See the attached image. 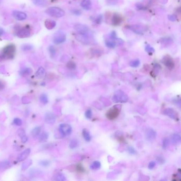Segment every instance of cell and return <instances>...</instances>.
<instances>
[{
  "label": "cell",
  "instance_id": "1",
  "mask_svg": "<svg viewBox=\"0 0 181 181\" xmlns=\"http://www.w3.org/2000/svg\"><path fill=\"white\" fill-rule=\"evenodd\" d=\"M16 52V46L13 44H10L7 46H5L3 49L2 52L1 53V57L2 60L3 59H12L15 54Z\"/></svg>",
  "mask_w": 181,
  "mask_h": 181
},
{
  "label": "cell",
  "instance_id": "2",
  "mask_svg": "<svg viewBox=\"0 0 181 181\" xmlns=\"http://www.w3.org/2000/svg\"><path fill=\"white\" fill-rule=\"evenodd\" d=\"M76 39L84 45H94L96 42L93 37L92 35L90 34H77L76 36Z\"/></svg>",
  "mask_w": 181,
  "mask_h": 181
},
{
  "label": "cell",
  "instance_id": "3",
  "mask_svg": "<svg viewBox=\"0 0 181 181\" xmlns=\"http://www.w3.org/2000/svg\"><path fill=\"white\" fill-rule=\"evenodd\" d=\"M45 12L48 16L52 17L57 18L63 17L65 15V13H66L65 11L63 9L56 7L48 8L45 11Z\"/></svg>",
  "mask_w": 181,
  "mask_h": 181
},
{
  "label": "cell",
  "instance_id": "4",
  "mask_svg": "<svg viewBox=\"0 0 181 181\" xmlns=\"http://www.w3.org/2000/svg\"><path fill=\"white\" fill-rule=\"evenodd\" d=\"M16 35L20 38H26L31 36V29L29 26H25L17 29Z\"/></svg>",
  "mask_w": 181,
  "mask_h": 181
},
{
  "label": "cell",
  "instance_id": "5",
  "mask_svg": "<svg viewBox=\"0 0 181 181\" xmlns=\"http://www.w3.org/2000/svg\"><path fill=\"white\" fill-rule=\"evenodd\" d=\"M67 37L66 34L61 31H58L55 32L53 36V41L56 45H58L65 42L66 40Z\"/></svg>",
  "mask_w": 181,
  "mask_h": 181
},
{
  "label": "cell",
  "instance_id": "6",
  "mask_svg": "<svg viewBox=\"0 0 181 181\" xmlns=\"http://www.w3.org/2000/svg\"><path fill=\"white\" fill-rule=\"evenodd\" d=\"M127 99L128 97L121 90L116 92L113 97V100L115 103H125L127 102Z\"/></svg>",
  "mask_w": 181,
  "mask_h": 181
},
{
  "label": "cell",
  "instance_id": "7",
  "mask_svg": "<svg viewBox=\"0 0 181 181\" xmlns=\"http://www.w3.org/2000/svg\"><path fill=\"white\" fill-rule=\"evenodd\" d=\"M75 29L78 34H86L90 32L88 27L85 25L77 23L75 25Z\"/></svg>",
  "mask_w": 181,
  "mask_h": 181
},
{
  "label": "cell",
  "instance_id": "8",
  "mask_svg": "<svg viewBox=\"0 0 181 181\" xmlns=\"http://www.w3.org/2000/svg\"><path fill=\"white\" fill-rule=\"evenodd\" d=\"M59 131L63 136L69 135L72 132V127L67 124H61L59 127Z\"/></svg>",
  "mask_w": 181,
  "mask_h": 181
},
{
  "label": "cell",
  "instance_id": "9",
  "mask_svg": "<svg viewBox=\"0 0 181 181\" xmlns=\"http://www.w3.org/2000/svg\"><path fill=\"white\" fill-rule=\"evenodd\" d=\"M119 108H118V107H117L116 106H115L114 107L109 109L107 113L106 116L109 120H114L115 118L117 117L118 115H119Z\"/></svg>",
  "mask_w": 181,
  "mask_h": 181
},
{
  "label": "cell",
  "instance_id": "10",
  "mask_svg": "<svg viewBox=\"0 0 181 181\" xmlns=\"http://www.w3.org/2000/svg\"><path fill=\"white\" fill-rule=\"evenodd\" d=\"M12 16L16 20L19 21L25 20L27 18V15L23 12L14 10L12 12Z\"/></svg>",
  "mask_w": 181,
  "mask_h": 181
},
{
  "label": "cell",
  "instance_id": "11",
  "mask_svg": "<svg viewBox=\"0 0 181 181\" xmlns=\"http://www.w3.org/2000/svg\"><path fill=\"white\" fill-rule=\"evenodd\" d=\"M162 63L165 66L167 67L170 69H172L174 67V63L173 59L169 55L165 56L162 59Z\"/></svg>",
  "mask_w": 181,
  "mask_h": 181
},
{
  "label": "cell",
  "instance_id": "12",
  "mask_svg": "<svg viewBox=\"0 0 181 181\" xmlns=\"http://www.w3.org/2000/svg\"><path fill=\"white\" fill-rule=\"evenodd\" d=\"M164 114L174 120H177L178 118H179L177 113L174 110L173 108H166L164 112Z\"/></svg>",
  "mask_w": 181,
  "mask_h": 181
},
{
  "label": "cell",
  "instance_id": "13",
  "mask_svg": "<svg viewBox=\"0 0 181 181\" xmlns=\"http://www.w3.org/2000/svg\"><path fill=\"white\" fill-rule=\"evenodd\" d=\"M146 136L148 141H153L156 137V132L153 129H149L146 132Z\"/></svg>",
  "mask_w": 181,
  "mask_h": 181
},
{
  "label": "cell",
  "instance_id": "14",
  "mask_svg": "<svg viewBox=\"0 0 181 181\" xmlns=\"http://www.w3.org/2000/svg\"><path fill=\"white\" fill-rule=\"evenodd\" d=\"M55 116L52 113H47L45 115V122L48 124H52L53 123H54L55 121Z\"/></svg>",
  "mask_w": 181,
  "mask_h": 181
},
{
  "label": "cell",
  "instance_id": "15",
  "mask_svg": "<svg viewBox=\"0 0 181 181\" xmlns=\"http://www.w3.org/2000/svg\"><path fill=\"white\" fill-rule=\"evenodd\" d=\"M122 21V17L117 13H114L112 19V25L114 26H118L120 25Z\"/></svg>",
  "mask_w": 181,
  "mask_h": 181
},
{
  "label": "cell",
  "instance_id": "16",
  "mask_svg": "<svg viewBox=\"0 0 181 181\" xmlns=\"http://www.w3.org/2000/svg\"><path fill=\"white\" fill-rule=\"evenodd\" d=\"M30 153V149H29V148L26 149L19 155L18 158V162H19L24 161V160H25L28 157Z\"/></svg>",
  "mask_w": 181,
  "mask_h": 181
},
{
  "label": "cell",
  "instance_id": "17",
  "mask_svg": "<svg viewBox=\"0 0 181 181\" xmlns=\"http://www.w3.org/2000/svg\"><path fill=\"white\" fill-rule=\"evenodd\" d=\"M130 29H131L135 33L138 34H143V30L145 31L146 30V29H143V28H142V27L139 25H135L130 27Z\"/></svg>",
  "mask_w": 181,
  "mask_h": 181
},
{
  "label": "cell",
  "instance_id": "18",
  "mask_svg": "<svg viewBox=\"0 0 181 181\" xmlns=\"http://www.w3.org/2000/svg\"><path fill=\"white\" fill-rule=\"evenodd\" d=\"M56 23L55 21L51 19H47L45 21V26L48 30H52L55 27Z\"/></svg>",
  "mask_w": 181,
  "mask_h": 181
},
{
  "label": "cell",
  "instance_id": "19",
  "mask_svg": "<svg viewBox=\"0 0 181 181\" xmlns=\"http://www.w3.org/2000/svg\"><path fill=\"white\" fill-rule=\"evenodd\" d=\"M18 134L19 136V137L21 138V140L23 143H26V142L28 141V137L27 136L25 130L23 129H20L18 130Z\"/></svg>",
  "mask_w": 181,
  "mask_h": 181
},
{
  "label": "cell",
  "instance_id": "20",
  "mask_svg": "<svg viewBox=\"0 0 181 181\" xmlns=\"http://www.w3.org/2000/svg\"><path fill=\"white\" fill-rule=\"evenodd\" d=\"M81 7L85 10H89L91 8V0H82L81 3Z\"/></svg>",
  "mask_w": 181,
  "mask_h": 181
},
{
  "label": "cell",
  "instance_id": "21",
  "mask_svg": "<svg viewBox=\"0 0 181 181\" xmlns=\"http://www.w3.org/2000/svg\"><path fill=\"white\" fill-rule=\"evenodd\" d=\"M33 3L37 7H45L48 4L47 0H32Z\"/></svg>",
  "mask_w": 181,
  "mask_h": 181
},
{
  "label": "cell",
  "instance_id": "22",
  "mask_svg": "<svg viewBox=\"0 0 181 181\" xmlns=\"http://www.w3.org/2000/svg\"><path fill=\"white\" fill-rule=\"evenodd\" d=\"M46 72L45 69L43 67H40L37 71L35 74V76L38 79H43L45 76Z\"/></svg>",
  "mask_w": 181,
  "mask_h": 181
},
{
  "label": "cell",
  "instance_id": "23",
  "mask_svg": "<svg viewBox=\"0 0 181 181\" xmlns=\"http://www.w3.org/2000/svg\"><path fill=\"white\" fill-rule=\"evenodd\" d=\"M32 73V70L31 68H29V67L24 68V69H23L21 70L20 72V74L21 76H25L30 75Z\"/></svg>",
  "mask_w": 181,
  "mask_h": 181
},
{
  "label": "cell",
  "instance_id": "24",
  "mask_svg": "<svg viewBox=\"0 0 181 181\" xmlns=\"http://www.w3.org/2000/svg\"><path fill=\"white\" fill-rule=\"evenodd\" d=\"M82 134H83V136H84V138L85 139V140L86 141L89 142L91 140V136L90 135V133L87 130H86V129L83 130Z\"/></svg>",
  "mask_w": 181,
  "mask_h": 181
},
{
  "label": "cell",
  "instance_id": "25",
  "mask_svg": "<svg viewBox=\"0 0 181 181\" xmlns=\"http://www.w3.org/2000/svg\"><path fill=\"white\" fill-rule=\"evenodd\" d=\"M41 131V127L40 126L36 127L32 130L31 135L33 136V138H37V136L39 135Z\"/></svg>",
  "mask_w": 181,
  "mask_h": 181
},
{
  "label": "cell",
  "instance_id": "26",
  "mask_svg": "<svg viewBox=\"0 0 181 181\" xmlns=\"http://www.w3.org/2000/svg\"><path fill=\"white\" fill-rule=\"evenodd\" d=\"M105 45L110 48H114L116 45V43L114 40H107L105 41Z\"/></svg>",
  "mask_w": 181,
  "mask_h": 181
},
{
  "label": "cell",
  "instance_id": "27",
  "mask_svg": "<svg viewBox=\"0 0 181 181\" xmlns=\"http://www.w3.org/2000/svg\"><path fill=\"white\" fill-rule=\"evenodd\" d=\"M100 167H101V164L99 161L94 162L93 163H92L91 165L90 166V169L93 170H99V169L100 168Z\"/></svg>",
  "mask_w": 181,
  "mask_h": 181
},
{
  "label": "cell",
  "instance_id": "28",
  "mask_svg": "<svg viewBox=\"0 0 181 181\" xmlns=\"http://www.w3.org/2000/svg\"><path fill=\"white\" fill-rule=\"evenodd\" d=\"M171 142L173 144H177L180 143L181 141V137L178 134H174L171 136Z\"/></svg>",
  "mask_w": 181,
  "mask_h": 181
},
{
  "label": "cell",
  "instance_id": "29",
  "mask_svg": "<svg viewBox=\"0 0 181 181\" xmlns=\"http://www.w3.org/2000/svg\"><path fill=\"white\" fill-rule=\"evenodd\" d=\"M32 164V161L31 160H28V161H26L25 162L23 163L22 165L21 169L23 171H25Z\"/></svg>",
  "mask_w": 181,
  "mask_h": 181
},
{
  "label": "cell",
  "instance_id": "30",
  "mask_svg": "<svg viewBox=\"0 0 181 181\" xmlns=\"http://www.w3.org/2000/svg\"><path fill=\"white\" fill-rule=\"evenodd\" d=\"M140 62L139 59H136V60H132L130 62V66L132 67H137L140 66Z\"/></svg>",
  "mask_w": 181,
  "mask_h": 181
},
{
  "label": "cell",
  "instance_id": "31",
  "mask_svg": "<svg viewBox=\"0 0 181 181\" xmlns=\"http://www.w3.org/2000/svg\"><path fill=\"white\" fill-rule=\"evenodd\" d=\"M79 142L78 140L76 139H73V140L70 141V143L69 144V147L71 149H75L78 146Z\"/></svg>",
  "mask_w": 181,
  "mask_h": 181
},
{
  "label": "cell",
  "instance_id": "32",
  "mask_svg": "<svg viewBox=\"0 0 181 181\" xmlns=\"http://www.w3.org/2000/svg\"><path fill=\"white\" fill-rule=\"evenodd\" d=\"M39 99L40 102L43 104H46L48 102V97H47V95L45 94L41 95L39 97Z\"/></svg>",
  "mask_w": 181,
  "mask_h": 181
},
{
  "label": "cell",
  "instance_id": "33",
  "mask_svg": "<svg viewBox=\"0 0 181 181\" xmlns=\"http://www.w3.org/2000/svg\"><path fill=\"white\" fill-rule=\"evenodd\" d=\"M32 48H33V46L30 45V44H23L21 46V49L25 52L29 51V50H31Z\"/></svg>",
  "mask_w": 181,
  "mask_h": 181
},
{
  "label": "cell",
  "instance_id": "34",
  "mask_svg": "<svg viewBox=\"0 0 181 181\" xmlns=\"http://www.w3.org/2000/svg\"><path fill=\"white\" fill-rule=\"evenodd\" d=\"M48 133L47 132H43L42 134H40L39 136V140L41 141H46L48 138Z\"/></svg>",
  "mask_w": 181,
  "mask_h": 181
},
{
  "label": "cell",
  "instance_id": "35",
  "mask_svg": "<svg viewBox=\"0 0 181 181\" xmlns=\"http://www.w3.org/2000/svg\"><path fill=\"white\" fill-rule=\"evenodd\" d=\"M10 165V162L8 161H4L0 162V170L7 168Z\"/></svg>",
  "mask_w": 181,
  "mask_h": 181
},
{
  "label": "cell",
  "instance_id": "36",
  "mask_svg": "<svg viewBox=\"0 0 181 181\" xmlns=\"http://www.w3.org/2000/svg\"><path fill=\"white\" fill-rule=\"evenodd\" d=\"M55 180L57 181H63L66 180V178L65 177L63 174H58L56 175L55 176Z\"/></svg>",
  "mask_w": 181,
  "mask_h": 181
},
{
  "label": "cell",
  "instance_id": "37",
  "mask_svg": "<svg viewBox=\"0 0 181 181\" xmlns=\"http://www.w3.org/2000/svg\"><path fill=\"white\" fill-rule=\"evenodd\" d=\"M145 50H146L147 53H150V54H152V53L155 52V49L150 45H147L146 46V47H145Z\"/></svg>",
  "mask_w": 181,
  "mask_h": 181
},
{
  "label": "cell",
  "instance_id": "38",
  "mask_svg": "<svg viewBox=\"0 0 181 181\" xmlns=\"http://www.w3.org/2000/svg\"><path fill=\"white\" fill-rule=\"evenodd\" d=\"M67 68H69V69L73 70L75 69L76 67V65L75 62H73L72 61H70L68 62L67 64Z\"/></svg>",
  "mask_w": 181,
  "mask_h": 181
},
{
  "label": "cell",
  "instance_id": "39",
  "mask_svg": "<svg viewBox=\"0 0 181 181\" xmlns=\"http://www.w3.org/2000/svg\"><path fill=\"white\" fill-rule=\"evenodd\" d=\"M49 52L51 56H54L56 53V50L53 46H50L48 48Z\"/></svg>",
  "mask_w": 181,
  "mask_h": 181
},
{
  "label": "cell",
  "instance_id": "40",
  "mask_svg": "<svg viewBox=\"0 0 181 181\" xmlns=\"http://www.w3.org/2000/svg\"><path fill=\"white\" fill-rule=\"evenodd\" d=\"M13 123L17 126H21L22 124V121L19 118H16L13 120Z\"/></svg>",
  "mask_w": 181,
  "mask_h": 181
},
{
  "label": "cell",
  "instance_id": "41",
  "mask_svg": "<svg viewBox=\"0 0 181 181\" xmlns=\"http://www.w3.org/2000/svg\"><path fill=\"white\" fill-rule=\"evenodd\" d=\"M85 116L87 118H88V119H90V118H91L92 111L91 109H89L86 111V112H85Z\"/></svg>",
  "mask_w": 181,
  "mask_h": 181
},
{
  "label": "cell",
  "instance_id": "42",
  "mask_svg": "<svg viewBox=\"0 0 181 181\" xmlns=\"http://www.w3.org/2000/svg\"><path fill=\"white\" fill-rule=\"evenodd\" d=\"M168 18L171 21H175L176 20L177 17L175 14H171V15L168 16Z\"/></svg>",
  "mask_w": 181,
  "mask_h": 181
},
{
  "label": "cell",
  "instance_id": "43",
  "mask_svg": "<svg viewBox=\"0 0 181 181\" xmlns=\"http://www.w3.org/2000/svg\"><path fill=\"white\" fill-rule=\"evenodd\" d=\"M169 140L167 138H166L164 140V141H163V148H166L169 145Z\"/></svg>",
  "mask_w": 181,
  "mask_h": 181
},
{
  "label": "cell",
  "instance_id": "44",
  "mask_svg": "<svg viewBox=\"0 0 181 181\" xmlns=\"http://www.w3.org/2000/svg\"><path fill=\"white\" fill-rule=\"evenodd\" d=\"M39 163L41 166H45V167L48 166L49 165V162L48 161H40Z\"/></svg>",
  "mask_w": 181,
  "mask_h": 181
},
{
  "label": "cell",
  "instance_id": "45",
  "mask_svg": "<svg viewBox=\"0 0 181 181\" xmlns=\"http://www.w3.org/2000/svg\"><path fill=\"white\" fill-rule=\"evenodd\" d=\"M156 165V162H154V161H152L151 162L149 165H148V168L149 169V170H152V169L155 167V166Z\"/></svg>",
  "mask_w": 181,
  "mask_h": 181
},
{
  "label": "cell",
  "instance_id": "46",
  "mask_svg": "<svg viewBox=\"0 0 181 181\" xmlns=\"http://www.w3.org/2000/svg\"><path fill=\"white\" fill-rule=\"evenodd\" d=\"M106 1L108 2L109 4L114 5L116 4V3L117 2V0H106Z\"/></svg>",
  "mask_w": 181,
  "mask_h": 181
},
{
  "label": "cell",
  "instance_id": "47",
  "mask_svg": "<svg viewBox=\"0 0 181 181\" xmlns=\"http://www.w3.org/2000/svg\"><path fill=\"white\" fill-rule=\"evenodd\" d=\"M102 19H103V18H102V16H98V17L97 18V19H96V21H95L96 23H98V24H99V23H100L101 22H102Z\"/></svg>",
  "mask_w": 181,
  "mask_h": 181
},
{
  "label": "cell",
  "instance_id": "48",
  "mask_svg": "<svg viewBox=\"0 0 181 181\" xmlns=\"http://www.w3.org/2000/svg\"><path fill=\"white\" fill-rule=\"evenodd\" d=\"M128 151H129V152L130 153H131V154H135V152H136V151H135V150L132 147H129Z\"/></svg>",
  "mask_w": 181,
  "mask_h": 181
},
{
  "label": "cell",
  "instance_id": "49",
  "mask_svg": "<svg viewBox=\"0 0 181 181\" xmlns=\"http://www.w3.org/2000/svg\"><path fill=\"white\" fill-rule=\"evenodd\" d=\"M77 170H78L79 172H82L84 171V168H83L82 166L80 165H79L78 166H77Z\"/></svg>",
  "mask_w": 181,
  "mask_h": 181
},
{
  "label": "cell",
  "instance_id": "50",
  "mask_svg": "<svg viewBox=\"0 0 181 181\" xmlns=\"http://www.w3.org/2000/svg\"><path fill=\"white\" fill-rule=\"evenodd\" d=\"M5 33L4 30L3 29H2V28H0V36H2Z\"/></svg>",
  "mask_w": 181,
  "mask_h": 181
},
{
  "label": "cell",
  "instance_id": "51",
  "mask_svg": "<svg viewBox=\"0 0 181 181\" xmlns=\"http://www.w3.org/2000/svg\"><path fill=\"white\" fill-rule=\"evenodd\" d=\"M4 88V84L2 81H0V90H2Z\"/></svg>",
  "mask_w": 181,
  "mask_h": 181
},
{
  "label": "cell",
  "instance_id": "52",
  "mask_svg": "<svg viewBox=\"0 0 181 181\" xmlns=\"http://www.w3.org/2000/svg\"><path fill=\"white\" fill-rule=\"evenodd\" d=\"M2 1L3 0H0V3H1L2 2Z\"/></svg>",
  "mask_w": 181,
  "mask_h": 181
}]
</instances>
